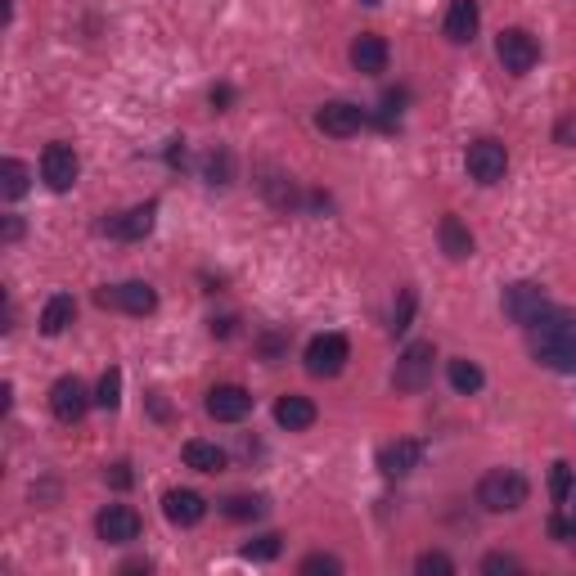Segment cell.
Instances as JSON below:
<instances>
[{"mask_svg": "<svg viewBox=\"0 0 576 576\" xmlns=\"http://www.w3.org/2000/svg\"><path fill=\"white\" fill-rule=\"evenodd\" d=\"M275 423H279V428H288V432H306L315 423V401H311V396H297V392L279 396V401H275Z\"/></svg>", "mask_w": 576, "mask_h": 576, "instance_id": "19", "label": "cell"}, {"mask_svg": "<svg viewBox=\"0 0 576 576\" xmlns=\"http://www.w3.org/2000/svg\"><path fill=\"white\" fill-rule=\"evenodd\" d=\"M230 104H234V90L230 86H212V108H216V113H225Z\"/></svg>", "mask_w": 576, "mask_h": 576, "instance_id": "36", "label": "cell"}, {"mask_svg": "<svg viewBox=\"0 0 576 576\" xmlns=\"http://www.w3.org/2000/svg\"><path fill=\"white\" fill-rule=\"evenodd\" d=\"M527 495H531L527 477L513 473V468H491V473L477 482V504H482L486 513H513L527 504Z\"/></svg>", "mask_w": 576, "mask_h": 576, "instance_id": "2", "label": "cell"}, {"mask_svg": "<svg viewBox=\"0 0 576 576\" xmlns=\"http://www.w3.org/2000/svg\"><path fill=\"white\" fill-rule=\"evenodd\" d=\"M482 572H486V576L522 572V558H513V554H486V558H482Z\"/></svg>", "mask_w": 576, "mask_h": 576, "instance_id": "34", "label": "cell"}, {"mask_svg": "<svg viewBox=\"0 0 576 576\" xmlns=\"http://www.w3.org/2000/svg\"><path fill=\"white\" fill-rule=\"evenodd\" d=\"M167 162H171V167H185V140H171V149H167Z\"/></svg>", "mask_w": 576, "mask_h": 576, "instance_id": "37", "label": "cell"}, {"mask_svg": "<svg viewBox=\"0 0 576 576\" xmlns=\"http://www.w3.org/2000/svg\"><path fill=\"white\" fill-rule=\"evenodd\" d=\"M153 216H158V203H140V207H131V212L104 221V234H113V239H122V243H135L153 230Z\"/></svg>", "mask_w": 576, "mask_h": 576, "instance_id": "15", "label": "cell"}, {"mask_svg": "<svg viewBox=\"0 0 576 576\" xmlns=\"http://www.w3.org/2000/svg\"><path fill=\"white\" fill-rule=\"evenodd\" d=\"M27 180H32V171H27L18 158H5V162H0V194H5L9 203L27 194Z\"/></svg>", "mask_w": 576, "mask_h": 576, "instance_id": "26", "label": "cell"}, {"mask_svg": "<svg viewBox=\"0 0 576 576\" xmlns=\"http://www.w3.org/2000/svg\"><path fill=\"white\" fill-rule=\"evenodd\" d=\"M90 401H95V396L86 392V383H81V378H72V374L54 378L50 410H54V419H59V423H81V419H86V410H90Z\"/></svg>", "mask_w": 576, "mask_h": 576, "instance_id": "8", "label": "cell"}, {"mask_svg": "<svg viewBox=\"0 0 576 576\" xmlns=\"http://www.w3.org/2000/svg\"><path fill=\"white\" fill-rule=\"evenodd\" d=\"M414 302H419V297H414V288H401V293H396V306H392V333H405V329H410Z\"/></svg>", "mask_w": 576, "mask_h": 576, "instance_id": "31", "label": "cell"}, {"mask_svg": "<svg viewBox=\"0 0 576 576\" xmlns=\"http://www.w3.org/2000/svg\"><path fill=\"white\" fill-rule=\"evenodd\" d=\"M185 468H194V473H221L225 468V450L216 446V441H185Z\"/></svg>", "mask_w": 576, "mask_h": 576, "instance_id": "21", "label": "cell"}, {"mask_svg": "<svg viewBox=\"0 0 576 576\" xmlns=\"http://www.w3.org/2000/svg\"><path fill=\"white\" fill-rule=\"evenodd\" d=\"M446 378H450V387H455L459 396L482 392V383H486L482 365H477V360H468V356H455V360H450V365H446Z\"/></svg>", "mask_w": 576, "mask_h": 576, "instance_id": "23", "label": "cell"}, {"mask_svg": "<svg viewBox=\"0 0 576 576\" xmlns=\"http://www.w3.org/2000/svg\"><path fill=\"white\" fill-rule=\"evenodd\" d=\"M500 306H504V315H509L513 324H522V329H531V324H536L540 315L549 311V297H545V288H540L536 279H518V284H509V288H504Z\"/></svg>", "mask_w": 576, "mask_h": 576, "instance_id": "6", "label": "cell"}, {"mask_svg": "<svg viewBox=\"0 0 576 576\" xmlns=\"http://www.w3.org/2000/svg\"><path fill=\"white\" fill-rule=\"evenodd\" d=\"M437 239H441V252H446L450 261H464V257H473V234H468V225L459 221V216H441V225H437Z\"/></svg>", "mask_w": 576, "mask_h": 576, "instance_id": "20", "label": "cell"}, {"mask_svg": "<svg viewBox=\"0 0 576 576\" xmlns=\"http://www.w3.org/2000/svg\"><path fill=\"white\" fill-rule=\"evenodd\" d=\"M414 572L419 576H450L455 563H450V554H441V549H428V554L414 558Z\"/></svg>", "mask_w": 576, "mask_h": 576, "instance_id": "30", "label": "cell"}, {"mask_svg": "<svg viewBox=\"0 0 576 576\" xmlns=\"http://www.w3.org/2000/svg\"><path fill=\"white\" fill-rule=\"evenodd\" d=\"M252 410V392L239 383H216L212 392H207V414H212L216 423H239L248 419Z\"/></svg>", "mask_w": 576, "mask_h": 576, "instance_id": "12", "label": "cell"}, {"mask_svg": "<svg viewBox=\"0 0 576 576\" xmlns=\"http://www.w3.org/2000/svg\"><path fill=\"white\" fill-rule=\"evenodd\" d=\"M261 176H266V180H257V185H261V194H266L270 203L279 207V212H288V207L297 203V189H293V180H288L284 171H275V167H261Z\"/></svg>", "mask_w": 576, "mask_h": 576, "instance_id": "24", "label": "cell"}, {"mask_svg": "<svg viewBox=\"0 0 576 576\" xmlns=\"http://www.w3.org/2000/svg\"><path fill=\"white\" fill-rule=\"evenodd\" d=\"M18 234H23V221H18V216H9V221H5V243H14Z\"/></svg>", "mask_w": 576, "mask_h": 576, "instance_id": "38", "label": "cell"}, {"mask_svg": "<svg viewBox=\"0 0 576 576\" xmlns=\"http://www.w3.org/2000/svg\"><path fill=\"white\" fill-rule=\"evenodd\" d=\"M567 522H572V527H576V495H572V518H567Z\"/></svg>", "mask_w": 576, "mask_h": 576, "instance_id": "40", "label": "cell"}, {"mask_svg": "<svg viewBox=\"0 0 576 576\" xmlns=\"http://www.w3.org/2000/svg\"><path fill=\"white\" fill-rule=\"evenodd\" d=\"M72 315H77V302H72L68 293H54L50 302H45V311H41V333L45 338H59V333L72 324Z\"/></svg>", "mask_w": 576, "mask_h": 576, "instance_id": "22", "label": "cell"}, {"mask_svg": "<svg viewBox=\"0 0 576 576\" xmlns=\"http://www.w3.org/2000/svg\"><path fill=\"white\" fill-rule=\"evenodd\" d=\"M549 495H554L558 504H567V495H572V464H563V459L549 468Z\"/></svg>", "mask_w": 576, "mask_h": 576, "instance_id": "33", "label": "cell"}, {"mask_svg": "<svg viewBox=\"0 0 576 576\" xmlns=\"http://www.w3.org/2000/svg\"><path fill=\"white\" fill-rule=\"evenodd\" d=\"M360 5H378V0H360Z\"/></svg>", "mask_w": 576, "mask_h": 576, "instance_id": "41", "label": "cell"}, {"mask_svg": "<svg viewBox=\"0 0 576 576\" xmlns=\"http://www.w3.org/2000/svg\"><path fill=\"white\" fill-rule=\"evenodd\" d=\"M95 405H104V410L122 405V369H104V378L95 387Z\"/></svg>", "mask_w": 576, "mask_h": 576, "instance_id": "29", "label": "cell"}, {"mask_svg": "<svg viewBox=\"0 0 576 576\" xmlns=\"http://www.w3.org/2000/svg\"><path fill=\"white\" fill-rule=\"evenodd\" d=\"M419 464H423V441H414V437L387 441V446L378 450V468H383V477H410Z\"/></svg>", "mask_w": 576, "mask_h": 576, "instance_id": "14", "label": "cell"}, {"mask_svg": "<svg viewBox=\"0 0 576 576\" xmlns=\"http://www.w3.org/2000/svg\"><path fill=\"white\" fill-rule=\"evenodd\" d=\"M203 176H207V185H230V180H234V153L230 149H212L203 158Z\"/></svg>", "mask_w": 576, "mask_h": 576, "instance_id": "27", "label": "cell"}, {"mask_svg": "<svg viewBox=\"0 0 576 576\" xmlns=\"http://www.w3.org/2000/svg\"><path fill=\"white\" fill-rule=\"evenodd\" d=\"M351 68L365 72V77H378V72H387V41L378 32H360L356 41H351Z\"/></svg>", "mask_w": 576, "mask_h": 576, "instance_id": "17", "label": "cell"}, {"mask_svg": "<svg viewBox=\"0 0 576 576\" xmlns=\"http://www.w3.org/2000/svg\"><path fill=\"white\" fill-rule=\"evenodd\" d=\"M495 59L504 63V72L527 77V72L540 63V41L531 32H522V27H504V32L495 36Z\"/></svg>", "mask_w": 576, "mask_h": 576, "instance_id": "4", "label": "cell"}, {"mask_svg": "<svg viewBox=\"0 0 576 576\" xmlns=\"http://www.w3.org/2000/svg\"><path fill=\"white\" fill-rule=\"evenodd\" d=\"M95 302L99 306H113V311H126V315H149L153 306H158V293H153L144 279H126V284L99 288Z\"/></svg>", "mask_w": 576, "mask_h": 576, "instance_id": "9", "label": "cell"}, {"mask_svg": "<svg viewBox=\"0 0 576 576\" xmlns=\"http://www.w3.org/2000/svg\"><path fill=\"white\" fill-rule=\"evenodd\" d=\"M77 171H81V162H77V153H72V144H63V140L45 144V153H41V180L54 189V194H63V189L77 185Z\"/></svg>", "mask_w": 576, "mask_h": 576, "instance_id": "10", "label": "cell"}, {"mask_svg": "<svg viewBox=\"0 0 576 576\" xmlns=\"http://www.w3.org/2000/svg\"><path fill=\"white\" fill-rule=\"evenodd\" d=\"M279 549H284V536L266 531V536H257V540L243 545V558H248V563H270V558H279Z\"/></svg>", "mask_w": 576, "mask_h": 576, "instance_id": "28", "label": "cell"}, {"mask_svg": "<svg viewBox=\"0 0 576 576\" xmlns=\"http://www.w3.org/2000/svg\"><path fill=\"white\" fill-rule=\"evenodd\" d=\"M162 513L171 527H198L207 513V500L198 491H167L162 495Z\"/></svg>", "mask_w": 576, "mask_h": 576, "instance_id": "16", "label": "cell"}, {"mask_svg": "<svg viewBox=\"0 0 576 576\" xmlns=\"http://www.w3.org/2000/svg\"><path fill=\"white\" fill-rule=\"evenodd\" d=\"M477 23H482L477 0H450V5H446V41L468 45L477 36Z\"/></svg>", "mask_w": 576, "mask_h": 576, "instance_id": "18", "label": "cell"}, {"mask_svg": "<svg viewBox=\"0 0 576 576\" xmlns=\"http://www.w3.org/2000/svg\"><path fill=\"white\" fill-rule=\"evenodd\" d=\"M140 527L144 522L131 504H108V509L95 518V531L104 545H131V540H140Z\"/></svg>", "mask_w": 576, "mask_h": 576, "instance_id": "11", "label": "cell"}, {"mask_svg": "<svg viewBox=\"0 0 576 576\" xmlns=\"http://www.w3.org/2000/svg\"><path fill=\"white\" fill-rule=\"evenodd\" d=\"M315 126H320L324 135H333V140H347V135H356L360 126H365V108L347 104V99H333V104H324L320 113H315Z\"/></svg>", "mask_w": 576, "mask_h": 576, "instance_id": "13", "label": "cell"}, {"mask_svg": "<svg viewBox=\"0 0 576 576\" xmlns=\"http://www.w3.org/2000/svg\"><path fill=\"white\" fill-rule=\"evenodd\" d=\"M464 167L477 185H495V180H504V171H509V149H504L500 140H491V135H482V140L468 144Z\"/></svg>", "mask_w": 576, "mask_h": 576, "instance_id": "7", "label": "cell"}, {"mask_svg": "<svg viewBox=\"0 0 576 576\" xmlns=\"http://www.w3.org/2000/svg\"><path fill=\"white\" fill-rule=\"evenodd\" d=\"M104 482L113 486V491H126V486L135 482V473H131V464H126V459H117V464H108L104 468Z\"/></svg>", "mask_w": 576, "mask_h": 576, "instance_id": "35", "label": "cell"}, {"mask_svg": "<svg viewBox=\"0 0 576 576\" xmlns=\"http://www.w3.org/2000/svg\"><path fill=\"white\" fill-rule=\"evenodd\" d=\"M297 572H302V576H338L342 572V558H333V554H306Z\"/></svg>", "mask_w": 576, "mask_h": 576, "instance_id": "32", "label": "cell"}, {"mask_svg": "<svg viewBox=\"0 0 576 576\" xmlns=\"http://www.w3.org/2000/svg\"><path fill=\"white\" fill-rule=\"evenodd\" d=\"M221 513L225 518H234V522H252V518H261L266 513V495H257V491H243V495H225L221 500Z\"/></svg>", "mask_w": 576, "mask_h": 576, "instance_id": "25", "label": "cell"}, {"mask_svg": "<svg viewBox=\"0 0 576 576\" xmlns=\"http://www.w3.org/2000/svg\"><path fill=\"white\" fill-rule=\"evenodd\" d=\"M432 360H437L432 342H410L392 369V387L396 392H423V387L432 383Z\"/></svg>", "mask_w": 576, "mask_h": 576, "instance_id": "5", "label": "cell"}, {"mask_svg": "<svg viewBox=\"0 0 576 576\" xmlns=\"http://www.w3.org/2000/svg\"><path fill=\"white\" fill-rule=\"evenodd\" d=\"M351 360V342L342 333H315L306 342V374L315 378H338Z\"/></svg>", "mask_w": 576, "mask_h": 576, "instance_id": "3", "label": "cell"}, {"mask_svg": "<svg viewBox=\"0 0 576 576\" xmlns=\"http://www.w3.org/2000/svg\"><path fill=\"white\" fill-rule=\"evenodd\" d=\"M122 572H149V558H131V563H122Z\"/></svg>", "mask_w": 576, "mask_h": 576, "instance_id": "39", "label": "cell"}, {"mask_svg": "<svg viewBox=\"0 0 576 576\" xmlns=\"http://www.w3.org/2000/svg\"><path fill=\"white\" fill-rule=\"evenodd\" d=\"M531 356L554 374H576V315L549 306L536 324H531Z\"/></svg>", "mask_w": 576, "mask_h": 576, "instance_id": "1", "label": "cell"}]
</instances>
